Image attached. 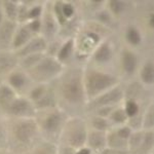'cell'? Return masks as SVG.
<instances>
[{
    "instance_id": "cell-22",
    "label": "cell",
    "mask_w": 154,
    "mask_h": 154,
    "mask_svg": "<svg viewBox=\"0 0 154 154\" xmlns=\"http://www.w3.org/2000/svg\"><path fill=\"white\" fill-rule=\"evenodd\" d=\"M4 6H5V11H6L7 17L11 20L16 19L17 14H18V9H17L16 4H14L12 2H5Z\"/></svg>"
},
{
    "instance_id": "cell-20",
    "label": "cell",
    "mask_w": 154,
    "mask_h": 154,
    "mask_svg": "<svg viewBox=\"0 0 154 154\" xmlns=\"http://www.w3.org/2000/svg\"><path fill=\"white\" fill-rule=\"evenodd\" d=\"M72 48H73V42L69 40L63 48H61L59 53V59L60 60H66L72 53Z\"/></svg>"
},
{
    "instance_id": "cell-9",
    "label": "cell",
    "mask_w": 154,
    "mask_h": 154,
    "mask_svg": "<svg viewBox=\"0 0 154 154\" xmlns=\"http://www.w3.org/2000/svg\"><path fill=\"white\" fill-rule=\"evenodd\" d=\"M107 143V137L104 131H91L88 135V144L94 149H102Z\"/></svg>"
},
{
    "instance_id": "cell-32",
    "label": "cell",
    "mask_w": 154,
    "mask_h": 154,
    "mask_svg": "<svg viewBox=\"0 0 154 154\" xmlns=\"http://www.w3.org/2000/svg\"><path fill=\"white\" fill-rule=\"evenodd\" d=\"M42 95H43V88H36L35 91H33L32 97H33L35 100H40V99L42 98Z\"/></svg>"
},
{
    "instance_id": "cell-38",
    "label": "cell",
    "mask_w": 154,
    "mask_h": 154,
    "mask_svg": "<svg viewBox=\"0 0 154 154\" xmlns=\"http://www.w3.org/2000/svg\"><path fill=\"white\" fill-rule=\"evenodd\" d=\"M111 154H128L125 150H115V151H112Z\"/></svg>"
},
{
    "instance_id": "cell-21",
    "label": "cell",
    "mask_w": 154,
    "mask_h": 154,
    "mask_svg": "<svg viewBox=\"0 0 154 154\" xmlns=\"http://www.w3.org/2000/svg\"><path fill=\"white\" fill-rule=\"evenodd\" d=\"M9 81L14 88H21L24 85L25 83V78L23 76V74L21 73H14L9 78Z\"/></svg>"
},
{
    "instance_id": "cell-30",
    "label": "cell",
    "mask_w": 154,
    "mask_h": 154,
    "mask_svg": "<svg viewBox=\"0 0 154 154\" xmlns=\"http://www.w3.org/2000/svg\"><path fill=\"white\" fill-rule=\"evenodd\" d=\"M152 141H153V138H152V134H148V135L145 136V138H144L143 140V146L144 148L146 149H149L152 146Z\"/></svg>"
},
{
    "instance_id": "cell-41",
    "label": "cell",
    "mask_w": 154,
    "mask_h": 154,
    "mask_svg": "<svg viewBox=\"0 0 154 154\" xmlns=\"http://www.w3.org/2000/svg\"><path fill=\"white\" fill-rule=\"evenodd\" d=\"M0 137H1V131H0Z\"/></svg>"
},
{
    "instance_id": "cell-14",
    "label": "cell",
    "mask_w": 154,
    "mask_h": 154,
    "mask_svg": "<svg viewBox=\"0 0 154 154\" xmlns=\"http://www.w3.org/2000/svg\"><path fill=\"white\" fill-rule=\"evenodd\" d=\"M29 38H30V29L27 28V27H24V28H22L17 33L16 37H14V45L16 48H19V46L26 43L29 40Z\"/></svg>"
},
{
    "instance_id": "cell-23",
    "label": "cell",
    "mask_w": 154,
    "mask_h": 154,
    "mask_svg": "<svg viewBox=\"0 0 154 154\" xmlns=\"http://www.w3.org/2000/svg\"><path fill=\"white\" fill-rule=\"evenodd\" d=\"M139 107L134 101H128L125 105V114L126 116H135L138 113Z\"/></svg>"
},
{
    "instance_id": "cell-28",
    "label": "cell",
    "mask_w": 154,
    "mask_h": 154,
    "mask_svg": "<svg viewBox=\"0 0 154 154\" xmlns=\"http://www.w3.org/2000/svg\"><path fill=\"white\" fill-rule=\"evenodd\" d=\"M61 9H62V14H63V16H65L66 18L71 17L72 14H73V11H74L73 6L69 3L63 4V5L61 6Z\"/></svg>"
},
{
    "instance_id": "cell-6",
    "label": "cell",
    "mask_w": 154,
    "mask_h": 154,
    "mask_svg": "<svg viewBox=\"0 0 154 154\" xmlns=\"http://www.w3.org/2000/svg\"><path fill=\"white\" fill-rule=\"evenodd\" d=\"M9 112L14 115L25 116L32 113V106L27 100L25 99H18L14 100L12 103L8 106Z\"/></svg>"
},
{
    "instance_id": "cell-5",
    "label": "cell",
    "mask_w": 154,
    "mask_h": 154,
    "mask_svg": "<svg viewBox=\"0 0 154 154\" xmlns=\"http://www.w3.org/2000/svg\"><path fill=\"white\" fill-rule=\"evenodd\" d=\"M88 136L82 125H72L68 131V142L72 147H81L85 143Z\"/></svg>"
},
{
    "instance_id": "cell-19",
    "label": "cell",
    "mask_w": 154,
    "mask_h": 154,
    "mask_svg": "<svg viewBox=\"0 0 154 154\" xmlns=\"http://www.w3.org/2000/svg\"><path fill=\"white\" fill-rule=\"evenodd\" d=\"M126 39H128V41L130 42V43L136 45V44L140 43V40H141L140 33H139V31H137L135 28L128 29V33H126Z\"/></svg>"
},
{
    "instance_id": "cell-34",
    "label": "cell",
    "mask_w": 154,
    "mask_h": 154,
    "mask_svg": "<svg viewBox=\"0 0 154 154\" xmlns=\"http://www.w3.org/2000/svg\"><path fill=\"white\" fill-rule=\"evenodd\" d=\"M54 21L51 19V17H48V20H46V30L51 31V30H54Z\"/></svg>"
},
{
    "instance_id": "cell-24",
    "label": "cell",
    "mask_w": 154,
    "mask_h": 154,
    "mask_svg": "<svg viewBox=\"0 0 154 154\" xmlns=\"http://www.w3.org/2000/svg\"><path fill=\"white\" fill-rule=\"evenodd\" d=\"M93 125L94 128H97V131H104L107 128V126H108L107 121L102 117H96L94 119Z\"/></svg>"
},
{
    "instance_id": "cell-10",
    "label": "cell",
    "mask_w": 154,
    "mask_h": 154,
    "mask_svg": "<svg viewBox=\"0 0 154 154\" xmlns=\"http://www.w3.org/2000/svg\"><path fill=\"white\" fill-rule=\"evenodd\" d=\"M61 125V116L58 113H51L45 118L43 122V126L45 131H54L58 130V128Z\"/></svg>"
},
{
    "instance_id": "cell-18",
    "label": "cell",
    "mask_w": 154,
    "mask_h": 154,
    "mask_svg": "<svg viewBox=\"0 0 154 154\" xmlns=\"http://www.w3.org/2000/svg\"><path fill=\"white\" fill-rule=\"evenodd\" d=\"M107 142H108L109 145L111 146V148L121 150V147L123 146V142H125V140H122V139L119 138L115 133V134H111V135L107 138Z\"/></svg>"
},
{
    "instance_id": "cell-11",
    "label": "cell",
    "mask_w": 154,
    "mask_h": 154,
    "mask_svg": "<svg viewBox=\"0 0 154 154\" xmlns=\"http://www.w3.org/2000/svg\"><path fill=\"white\" fill-rule=\"evenodd\" d=\"M122 65L126 72L131 73L136 69L137 59L133 54L130 51H125L122 54Z\"/></svg>"
},
{
    "instance_id": "cell-25",
    "label": "cell",
    "mask_w": 154,
    "mask_h": 154,
    "mask_svg": "<svg viewBox=\"0 0 154 154\" xmlns=\"http://www.w3.org/2000/svg\"><path fill=\"white\" fill-rule=\"evenodd\" d=\"M39 61H40V56H39L38 54H31V56H28L27 59H25L24 65L26 67H33L34 65H36Z\"/></svg>"
},
{
    "instance_id": "cell-36",
    "label": "cell",
    "mask_w": 154,
    "mask_h": 154,
    "mask_svg": "<svg viewBox=\"0 0 154 154\" xmlns=\"http://www.w3.org/2000/svg\"><path fill=\"white\" fill-rule=\"evenodd\" d=\"M39 26H40V24H39L38 21H34L33 23L30 25V30H34V31H37V30L39 29Z\"/></svg>"
},
{
    "instance_id": "cell-3",
    "label": "cell",
    "mask_w": 154,
    "mask_h": 154,
    "mask_svg": "<svg viewBox=\"0 0 154 154\" xmlns=\"http://www.w3.org/2000/svg\"><path fill=\"white\" fill-rule=\"evenodd\" d=\"M63 95L69 102H79L83 99V88L78 76H71L63 84Z\"/></svg>"
},
{
    "instance_id": "cell-8",
    "label": "cell",
    "mask_w": 154,
    "mask_h": 154,
    "mask_svg": "<svg viewBox=\"0 0 154 154\" xmlns=\"http://www.w3.org/2000/svg\"><path fill=\"white\" fill-rule=\"evenodd\" d=\"M122 97V91L120 88H113L112 91H109L102 95L98 100L96 101L97 105L99 106H106L114 104L118 102Z\"/></svg>"
},
{
    "instance_id": "cell-2",
    "label": "cell",
    "mask_w": 154,
    "mask_h": 154,
    "mask_svg": "<svg viewBox=\"0 0 154 154\" xmlns=\"http://www.w3.org/2000/svg\"><path fill=\"white\" fill-rule=\"evenodd\" d=\"M61 71V65L51 58L43 59L42 61H39L34 66V69L32 70L33 77L37 80H46L54 76Z\"/></svg>"
},
{
    "instance_id": "cell-13",
    "label": "cell",
    "mask_w": 154,
    "mask_h": 154,
    "mask_svg": "<svg viewBox=\"0 0 154 154\" xmlns=\"http://www.w3.org/2000/svg\"><path fill=\"white\" fill-rule=\"evenodd\" d=\"M14 65H16V59L11 54L0 56V73H5L11 70Z\"/></svg>"
},
{
    "instance_id": "cell-33",
    "label": "cell",
    "mask_w": 154,
    "mask_h": 154,
    "mask_svg": "<svg viewBox=\"0 0 154 154\" xmlns=\"http://www.w3.org/2000/svg\"><path fill=\"white\" fill-rule=\"evenodd\" d=\"M38 154H54V148L51 146H45L44 148H41L39 150Z\"/></svg>"
},
{
    "instance_id": "cell-4",
    "label": "cell",
    "mask_w": 154,
    "mask_h": 154,
    "mask_svg": "<svg viewBox=\"0 0 154 154\" xmlns=\"http://www.w3.org/2000/svg\"><path fill=\"white\" fill-rule=\"evenodd\" d=\"M37 125L34 121L28 120L21 122L16 128V137L21 142H29L36 135Z\"/></svg>"
},
{
    "instance_id": "cell-37",
    "label": "cell",
    "mask_w": 154,
    "mask_h": 154,
    "mask_svg": "<svg viewBox=\"0 0 154 154\" xmlns=\"http://www.w3.org/2000/svg\"><path fill=\"white\" fill-rule=\"evenodd\" d=\"M76 154H91V150L88 148H82L79 151H77Z\"/></svg>"
},
{
    "instance_id": "cell-15",
    "label": "cell",
    "mask_w": 154,
    "mask_h": 154,
    "mask_svg": "<svg viewBox=\"0 0 154 154\" xmlns=\"http://www.w3.org/2000/svg\"><path fill=\"white\" fill-rule=\"evenodd\" d=\"M141 77L142 80L145 83L151 84L154 80V70H153V65L151 63L146 64L143 67L142 72H141Z\"/></svg>"
},
{
    "instance_id": "cell-27",
    "label": "cell",
    "mask_w": 154,
    "mask_h": 154,
    "mask_svg": "<svg viewBox=\"0 0 154 154\" xmlns=\"http://www.w3.org/2000/svg\"><path fill=\"white\" fill-rule=\"evenodd\" d=\"M131 130L128 128H121L116 131V135L122 140H126L131 137Z\"/></svg>"
},
{
    "instance_id": "cell-39",
    "label": "cell",
    "mask_w": 154,
    "mask_h": 154,
    "mask_svg": "<svg viewBox=\"0 0 154 154\" xmlns=\"http://www.w3.org/2000/svg\"><path fill=\"white\" fill-rule=\"evenodd\" d=\"M111 152H112L111 150H103V152L101 154H111Z\"/></svg>"
},
{
    "instance_id": "cell-26",
    "label": "cell",
    "mask_w": 154,
    "mask_h": 154,
    "mask_svg": "<svg viewBox=\"0 0 154 154\" xmlns=\"http://www.w3.org/2000/svg\"><path fill=\"white\" fill-rule=\"evenodd\" d=\"M111 117L116 122H123L128 116H126V114L123 110H115L111 114Z\"/></svg>"
},
{
    "instance_id": "cell-7",
    "label": "cell",
    "mask_w": 154,
    "mask_h": 154,
    "mask_svg": "<svg viewBox=\"0 0 154 154\" xmlns=\"http://www.w3.org/2000/svg\"><path fill=\"white\" fill-rule=\"evenodd\" d=\"M46 48V43L44 39L42 38H35L31 40L27 44L25 48L20 51L21 56H31V54H35L36 53H40V51H44Z\"/></svg>"
},
{
    "instance_id": "cell-29",
    "label": "cell",
    "mask_w": 154,
    "mask_h": 154,
    "mask_svg": "<svg viewBox=\"0 0 154 154\" xmlns=\"http://www.w3.org/2000/svg\"><path fill=\"white\" fill-rule=\"evenodd\" d=\"M146 117H145V125L148 128H151L153 125V110L152 107L149 109V111L146 113Z\"/></svg>"
},
{
    "instance_id": "cell-31",
    "label": "cell",
    "mask_w": 154,
    "mask_h": 154,
    "mask_svg": "<svg viewBox=\"0 0 154 154\" xmlns=\"http://www.w3.org/2000/svg\"><path fill=\"white\" fill-rule=\"evenodd\" d=\"M110 6H111V9H112L114 12H120L122 11V3L119 1H111Z\"/></svg>"
},
{
    "instance_id": "cell-12",
    "label": "cell",
    "mask_w": 154,
    "mask_h": 154,
    "mask_svg": "<svg viewBox=\"0 0 154 154\" xmlns=\"http://www.w3.org/2000/svg\"><path fill=\"white\" fill-rule=\"evenodd\" d=\"M14 100V94L8 86L0 88V105L9 106Z\"/></svg>"
},
{
    "instance_id": "cell-40",
    "label": "cell",
    "mask_w": 154,
    "mask_h": 154,
    "mask_svg": "<svg viewBox=\"0 0 154 154\" xmlns=\"http://www.w3.org/2000/svg\"><path fill=\"white\" fill-rule=\"evenodd\" d=\"M1 20H2V14H1V11H0V23H1Z\"/></svg>"
},
{
    "instance_id": "cell-1",
    "label": "cell",
    "mask_w": 154,
    "mask_h": 154,
    "mask_svg": "<svg viewBox=\"0 0 154 154\" xmlns=\"http://www.w3.org/2000/svg\"><path fill=\"white\" fill-rule=\"evenodd\" d=\"M116 82V78L109 74L93 72L88 76L86 91L89 96H95L103 91L110 88Z\"/></svg>"
},
{
    "instance_id": "cell-35",
    "label": "cell",
    "mask_w": 154,
    "mask_h": 154,
    "mask_svg": "<svg viewBox=\"0 0 154 154\" xmlns=\"http://www.w3.org/2000/svg\"><path fill=\"white\" fill-rule=\"evenodd\" d=\"M39 14H40V7H35V8H33L30 11V17L31 18H37L39 16Z\"/></svg>"
},
{
    "instance_id": "cell-17",
    "label": "cell",
    "mask_w": 154,
    "mask_h": 154,
    "mask_svg": "<svg viewBox=\"0 0 154 154\" xmlns=\"http://www.w3.org/2000/svg\"><path fill=\"white\" fill-rule=\"evenodd\" d=\"M95 58L97 61H99V62L108 61V60L111 58V51H110V48H109V46L107 45V44H103V45L97 51Z\"/></svg>"
},
{
    "instance_id": "cell-16",
    "label": "cell",
    "mask_w": 154,
    "mask_h": 154,
    "mask_svg": "<svg viewBox=\"0 0 154 154\" xmlns=\"http://www.w3.org/2000/svg\"><path fill=\"white\" fill-rule=\"evenodd\" d=\"M14 33V25L7 22L0 28V39L3 42L9 41Z\"/></svg>"
}]
</instances>
